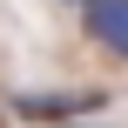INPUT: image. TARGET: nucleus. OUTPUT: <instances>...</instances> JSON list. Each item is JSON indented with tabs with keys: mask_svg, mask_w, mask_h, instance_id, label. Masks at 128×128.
<instances>
[{
	"mask_svg": "<svg viewBox=\"0 0 128 128\" xmlns=\"http://www.w3.org/2000/svg\"><path fill=\"white\" fill-rule=\"evenodd\" d=\"M88 34L101 47L128 54V0H88Z\"/></svg>",
	"mask_w": 128,
	"mask_h": 128,
	"instance_id": "nucleus-1",
	"label": "nucleus"
},
{
	"mask_svg": "<svg viewBox=\"0 0 128 128\" xmlns=\"http://www.w3.org/2000/svg\"><path fill=\"white\" fill-rule=\"evenodd\" d=\"M27 115H88V108H101V94H61V101H20Z\"/></svg>",
	"mask_w": 128,
	"mask_h": 128,
	"instance_id": "nucleus-2",
	"label": "nucleus"
}]
</instances>
